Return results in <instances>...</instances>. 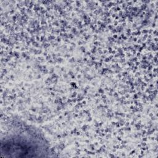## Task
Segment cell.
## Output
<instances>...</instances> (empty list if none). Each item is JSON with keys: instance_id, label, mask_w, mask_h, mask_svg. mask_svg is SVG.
I'll return each instance as SVG.
<instances>
[{"instance_id": "6da1fadb", "label": "cell", "mask_w": 158, "mask_h": 158, "mask_svg": "<svg viewBox=\"0 0 158 158\" xmlns=\"http://www.w3.org/2000/svg\"><path fill=\"white\" fill-rule=\"evenodd\" d=\"M44 138L35 129L17 124L2 140L1 152L10 154L45 153L47 149Z\"/></svg>"}]
</instances>
